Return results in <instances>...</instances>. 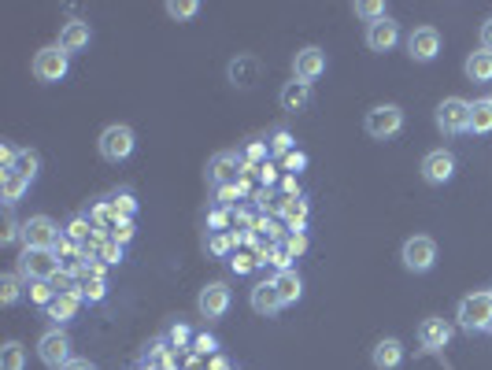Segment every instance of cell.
I'll use <instances>...</instances> for the list:
<instances>
[{
    "label": "cell",
    "mask_w": 492,
    "mask_h": 370,
    "mask_svg": "<svg viewBox=\"0 0 492 370\" xmlns=\"http://www.w3.org/2000/svg\"><path fill=\"white\" fill-rule=\"evenodd\" d=\"M400 263H403V270H412V274H430L437 267V241L426 237V233L407 237L403 249H400Z\"/></svg>",
    "instance_id": "1"
},
{
    "label": "cell",
    "mask_w": 492,
    "mask_h": 370,
    "mask_svg": "<svg viewBox=\"0 0 492 370\" xmlns=\"http://www.w3.org/2000/svg\"><path fill=\"white\" fill-rule=\"evenodd\" d=\"M456 318H459V326H463L467 334H485V330H492V297H488V293H470V297H463L459 308H456Z\"/></svg>",
    "instance_id": "2"
},
{
    "label": "cell",
    "mask_w": 492,
    "mask_h": 370,
    "mask_svg": "<svg viewBox=\"0 0 492 370\" xmlns=\"http://www.w3.org/2000/svg\"><path fill=\"white\" fill-rule=\"evenodd\" d=\"M363 130L371 134L374 141L396 138L403 130V108L400 104H378V108H371V111H366V119H363Z\"/></svg>",
    "instance_id": "3"
},
{
    "label": "cell",
    "mask_w": 492,
    "mask_h": 370,
    "mask_svg": "<svg viewBox=\"0 0 492 370\" xmlns=\"http://www.w3.org/2000/svg\"><path fill=\"white\" fill-rule=\"evenodd\" d=\"M134 130L130 127H122V122H111V127L100 130L97 138V152L108 159V163H122V159H130L134 156Z\"/></svg>",
    "instance_id": "4"
},
{
    "label": "cell",
    "mask_w": 492,
    "mask_h": 370,
    "mask_svg": "<svg viewBox=\"0 0 492 370\" xmlns=\"http://www.w3.org/2000/svg\"><path fill=\"white\" fill-rule=\"evenodd\" d=\"M33 78L37 81H45V86H52V81H63L67 71H71V56L60 49V45H45V49H37L33 52V63H30Z\"/></svg>",
    "instance_id": "5"
},
{
    "label": "cell",
    "mask_w": 492,
    "mask_h": 370,
    "mask_svg": "<svg viewBox=\"0 0 492 370\" xmlns=\"http://www.w3.org/2000/svg\"><path fill=\"white\" fill-rule=\"evenodd\" d=\"M19 274L26 281H52L60 274V252H52V249H23Z\"/></svg>",
    "instance_id": "6"
},
{
    "label": "cell",
    "mask_w": 492,
    "mask_h": 370,
    "mask_svg": "<svg viewBox=\"0 0 492 370\" xmlns=\"http://www.w3.org/2000/svg\"><path fill=\"white\" fill-rule=\"evenodd\" d=\"M437 127H440V134H448V138H456V134H470V100H463V97H444L440 104H437Z\"/></svg>",
    "instance_id": "7"
},
{
    "label": "cell",
    "mask_w": 492,
    "mask_h": 370,
    "mask_svg": "<svg viewBox=\"0 0 492 370\" xmlns=\"http://www.w3.org/2000/svg\"><path fill=\"white\" fill-rule=\"evenodd\" d=\"M226 74H230V86H237V90H256L260 81H263V60H260L256 52H237V56L230 60Z\"/></svg>",
    "instance_id": "8"
},
{
    "label": "cell",
    "mask_w": 492,
    "mask_h": 370,
    "mask_svg": "<svg viewBox=\"0 0 492 370\" xmlns=\"http://www.w3.org/2000/svg\"><path fill=\"white\" fill-rule=\"evenodd\" d=\"M23 241H26V249H52L56 252V244L63 241V233L49 215H33V219L23 223Z\"/></svg>",
    "instance_id": "9"
},
{
    "label": "cell",
    "mask_w": 492,
    "mask_h": 370,
    "mask_svg": "<svg viewBox=\"0 0 492 370\" xmlns=\"http://www.w3.org/2000/svg\"><path fill=\"white\" fill-rule=\"evenodd\" d=\"M230 304H233V293H230L226 281H208L200 289V297H196V311L203 318H222L230 311Z\"/></svg>",
    "instance_id": "10"
},
{
    "label": "cell",
    "mask_w": 492,
    "mask_h": 370,
    "mask_svg": "<svg viewBox=\"0 0 492 370\" xmlns=\"http://www.w3.org/2000/svg\"><path fill=\"white\" fill-rule=\"evenodd\" d=\"M37 356H41V363H45L49 370H63L74 359L71 356V337L63 330H49L45 337L37 341Z\"/></svg>",
    "instance_id": "11"
},
{
    "label": "cell",
    "mask_w": 492,
    "mask_h": 370,
    "mask_svg": "<svg viewBox=\"0 0 492 370\" xmlns=\"http://www.w3.org/2000/svg\"><path fill=\"white\" fill-rule=\"evenodd\" d=\"M407 56L415 63H433L440 56V30L437 26H415L407 37Z\"/></svg>",
    "instance_id": "12"
},
{
    "label": "cell",
    "mask_w": 492,
    "mask_h": 370,
    "mask_svg": "<svg viewBox=\"0 0 492 370\" xmlns=\"http://www.w3.org/2000/svg\"><path fill=\"white\" fill-rule=\"evenodd\" d=\"M241 171H244V163L237 152H215L212 163H208V178L215 189H226V185H237L241 182Z\"/></svg>",
    "instance_id": "13"
},
{
    "label": "cell",
    "mask_w": 492,
    "mask_h": 370,
    "mask_svg": "<svg viewBox=\"0 0 492 370\" xmlns=\"http://www.w3.org/2000/svg\"><path fill=\"white\" fill-rule=\"evenodd\" d=\"M422 178L430 185H448L456 178V156L448 148H433L426 159H422Z\"/></svg>",
    "instance_id": "14"
},
{
    "label": "cell",
    "mask_w": 492,
    "mask_h": 370,
    "mask_svg": "<svg viewBox=\"0 0 492 370\" xmlns=\"http://www.w3.org/2000/svg\"><path fill=\"white\" fill-rule=\"evenodd\" d=\"M293 74H297V81H308V86H311L315 78L326 74V52H322L318 45L300 49V52L293 56Z\"/></svg>",
    "instance_id": "15"
},
{
    "label": "cell",
    "mask_w": 492,
    "mask_h": 370,
    "mask_svg": "<svg viewBox=\"0 0 492 370\" xmlns=\"http://www.w3.org/2000/svg\"><path fill=\"white\" fill-rule=\"evenodd\" d=\"M396 41H400V26L389 15L366 26V49H371V52H393Z\"/></svg>",
    "instance_id": "16"
},
{
    "label": "cell",
    "mask_w": 492,
    "mask_h": 370,
    "mask_svg": "<svg viewBox=\"0 0 492 370\" xmlns=\"http://www.w3.org/2000/svg\"><path fill=\"white\" fill-rule=\"evenodd\" d=\"M90 41H93L90 23L71 19V23H63V30H60V41H56V45H60L67 56H74V52H86V49H90Z\"/></svg>",
    "instance_id": "17"
},
{
    "label": "cell",
    "mask_w": 492,
    "mask_h": 370,
    "mask_svg": "<svg viewBox=\"0 0 492 370\" xmlns=\"http://www.w3.org/2000/svg\"><path fill=\"white\" fill-rule=\"evenodd\" d=\"M448 341H452V326H448L444 318H426L419 326V345L426 352H440V348H448Z\"/></svg>",
    "instance_id": "18"
},
{
    "label": "cell",
    "mask_w": 492,
    "mask_h": 370,
    "mask_svg": "<svg viewBox=\"0 0 492 370\" xmlns=\"http://www.w3.org/2000/svg\"><path fill=\"white\" fill-rule=\"evenodd\" d=\"M278 104L285 108V111H293V115H300V111H308L311 108V86L308 81H285L281 86V93H278Z\"/></svg>",
    "instance_id": "19"
},
{
    "label": "cell",
    "mask_w": 492,
    "mask_h": 370,
    "mask_svg": "<svg viewBox=\"0 0 492 370\" xmlns=\"http://www.w3.org/2000/svg\"><path fill=\"white\" fill-rule=\"evenodd\" d=\"M249 300H252V311H256V315H263V318H274V315L285 308V304H281V297H278L274 278H270V281H260Z\"/></svg>",
    "instance_id": "20"
},
{
    "label": "cell",
    "mask_w": 492,
    "mask_h": 370,
    "mask_svg": "<svg viewBox=\"0 0 492 370\" xmlns=\"http://www.w3.org/2000/svg\"><path fill=\"white\" fill-rule=\"evenodd\" d=\"M400 359H403V345H400L396 337L378 341V345H374V352H371L374 370H393V366H400Z\"/></svg>",
    "instance_id": "21"
},
{
    "label": "cell",
    "mask_w": 492,
    "mask_h": 370,
    "mask_svg": "<svg viewBox=\"0 0 492 370\" xmlns=\"http://www.w3.org/2000/svg\"><path fill=\"white\" fill-rule=\"evenodd\" d=\"M274 285H278V297H281L285 308L297 304V300L304 297V281H300L297 270H278V274H274Z\"/></svg>",
    "instance_id": "22"
},
{
    "label": "cell",
    "mask_w": 492,
    "mask_h": 370,
    "mask_svg": "<svg viewBox=\"0 0 492 370\" xmlns=\"http://www.w3.org/2000/svg\"><path fill=\"white\" fill-rule=\"evenodd\" d=\"M278 212L289 219V230H297V233H304V223H308V200H304V193H297V196H285L281 204H278Z\"/></svg>",
    "instance_id": "23"
},
{
    "label": "cell",
    "mask_w": 492,
    "mask_h": 370,
    "mask_svg": "<svg viewBox=\"0 0 492 370\" xmlns=\"http://www.w3.org/2000/svg\"><path fill=\"white\" fill-rule=\"evenodd\" d=\"M26 193H30V182H26V178H19L15 171H0V196H5L8 208H15V204H19Z\"/></svg>",
    "instance_id": "24"
},
{
    "label": "cell",
    "mask_w": 492,
    "mask_h": 370,
    "mask_svg": "<svg viewBox=\"0 0 492 370\" xmlns=\"http://www.w3.org/2000/svg\"><path fill=\"white\" fill-rule=\"evenodd\" d=\"M463 71H467L470 81H492V52H488V49H474V52L467 56Z\"/></svg>",
    "instance_id": "25"
},
{
    "label": "cell",
    "mask_w": 492,
    "mask_h": 370,
    "mask_svg": "<svg viewBox=\"0 0 492 370\" xmlns=\"http://www.w3.org/2000/svg\"><path fill=\"white\" fill-rule=\"evenodd\" d=\"M37 167H41V159H37V152H33V148H15V159L8 163L5 171H15L19 178L33 182V178H37Z\"/></svg>",
    "instance_id": "26"
},
{
    "label": "cell",
    "mask_w": 492,
    "mask_h": 370,
    "mask_svg": "<svg viewBox=\"0 0 492 370\" xmlns=\"http://www.w3.org/2000/svg\"><path fill=\"white\" fill-rule=\"evenodd\" d=\"M78 304H81V297H78V293H60L45 311H49V318H52V322H71V318L78 315Z\"/></svg>",
    "instance_id": "27"
},
{
    "label": "cell",
    "mask_w": 492,
    "mask_h": 370,
    "mask_svg": "<svg viewBox=\"0 0 492 370\" xmlns=\"http://www.w3.org/2000/svg\"><path fill=\"white\" fill-rule=\"evenodd\" d=\"M470 134H492V100L488 97L470 104Z\"/></svg>",
    "instance_id": "28"
},
{
    "label": "cell",
    "mask_w": 492,
    "mask_h": 370,
    "mask_svg": "<svg viewBox=\"0 0 492 370\" xmlns=\"http://www.w3.org/2000/svg\"><path fill=\"white\" fill-rule=\"evenodd\" d=\"M0 370H26V348L19 341H8L0 348Z\"/></svg>",
    "instance_id": "29"
},
{
    "label": "cell",
    "mask_w": 492,
    "mask_h": 370,
    "mask_svg": "<svg viewBox=\"0 0 492 370\" xmlns=\"http://www.w3.org/2000/svg\"><path fill=\"white\" fill-rule=\"evenodd\" d=\"M78 297H81V300H90V304H100V300L108 297V281H104V278H81Z\"/></svg>",
    "instance_id": "30"
},
{
    "label": "cell",
    "mask_w": 492,
    "mask_h": 370,
    "mask_svg": "<svg viewBox=\"0 0 492 370\" xmlns=\"http://www.w3.org/2000/svg\"><path fill=\"white\" fill-rule=\"evenodd\" d=\"M108 204L115 208L118 219H134V215H137V200H134V193H127V189H122V193H111Z\"/></svg>",
    "instance_id": "31"
},
{
    "label": "cell",
    "mask_w": 492,
    "mask_h": 370,
    "mask_svg": "<svg viewBox=\"0 0 492 370\" xmlns=\"http://www.w3.org/2000/svg\"><path fill=\"white\" fill-rule=\"evenodd\" d=\"M67 237H71L74 244H81V249H86V244H90V237H93V223H90L86 215H78V219L67 226Z\"/></svg>",
    "instance_id": "32"
},
{
    "label": "cell",
    "mask_w": 492,
    "mask_h": 370,
    "mask_svg": "<svg viewBox=\"0 0 492 370\" xmlns=\"http://www.w3.org/2000/svg\"><path fill=\"white\" fill-rule=\"evenodd\" d=\"M19 297H23V281H19L15 274H5V278H0V300L12 308V304H19Z\"/></svg>",
    "instance_id": "33"
},
{
    "label": "cell",
    "mask_w": 492,
    "mask_h": 370,
    "mask_svg": "<svg viewBox=\"0 0 492 370\" xmlns=\"http://www.w3.org/2000/svg\"><path fill=\"white\" fill-rule=\"evenodd\" d=\"M97 260H100V263H108V267L122 263V244H118V241H111V237H104V241L97 244Z\"/></svg>",
    "instance_id": "34"
},
{
    "label": "cell",
    "mask_w": 492,
    "mask_h": 370,
    "mask_svg": "<svg viewBox=\"0 0 492 370\" xmlns=\"http://www.w3.org/2000/svg\"><path fill=\"white\" fill-rule=\"evenodd\" d=\"M30 300L33 304H52L56 300V289H52V281H30Z\"/></svg>",
    "instance_id": "35"
},
{
    "label": "cell",
    "mask_w": 492,
    "mask_h": 370,
    "mask_svg": "<svg viewBox=\"0 0 492 370\" xmlns=\"http://www.w3.org/2000/svg\"><path fill=\"white\" fill-rule=\"evenodd\" d=\"M355 15L378 23V19H385V5H382V0H359V5H355Z\"/></svg>",
    "instance_id": "36"
},
{
    "label": "cell",
    "mask_w": 492,
    "mask_h": 370,
    "mask_svg": "<svg viewBox=\"0 0 492 370\" xmlns=\"http://www.w3.org/2000/svg\"><path fill=\"white\" fill-rule=\"evenodd\" d=\"M196 12H200L196 0H171V5H167V15H171V19H193Z\"/></svg>",
    "instance_id": "37"
},
{
    "label": "cell",
    "mask_w": 492,
    "mask_h": 370,
    "mask_svg": "<svg viewBox=\"0 0 492 370\" xmlns=\"http://www.w3.org/2000/svg\"><path fill=\"white\" fill-rule=\"evenodd\" d=\"M108 237H111V241H118V244L134 241V219H118V223L108 230Z\"/></svg>",
    "instance_id": "38"
},
{
    "label": "cell",
    "mask_w": 492,
    "mask_h": 370,
    "mask_svg": "<svg viewBox=\"0 0 492 370\" xmlns=\"http://www.w3.org/2000/svg\"><path fill=\"white\" fill-rule=\"evenodd\" d=\"M233 233H215L212 241H208V249H212V256H230L233 252Z\"/></svg>",
    "instance_id": "39"
},
{
    "label": "cell",
    "mask_w": 492,
    "mask_h": 370,
    "mask_svg": "<svg viewBox=\"0 0 492 370\" xmlns=\"http://www.w3.org/2000/svg\"><path fill=\"white\" fill-rule=\"evenodd\" d=\"M270 148H274V152L285 159V156L293 152V134H289V130H274V138H270Z\"/></svg>",
    "instance_id": "40"
},
{
    "label": "cell",
    "mask_w": 492,
    "mask_h": 370,
    "mask_svg": "<svg viewBox=\"0 0 492 370\" xmlns=\"http://www.w3.org/2000/svg\"><path fill=\"white\" fill-rule=\"evenodd\" d=\"M23 237V226L15 223V215L8 212V219H5V233H0V241H5V244H15Z\"/></svg>",
    "instance_id": "41"
},
{
    "label": "cell",
    "mask_w": 492,
    "mask_h": 370,
    "mask_svg": "<svg viewBox=\"0 0 492 370\" xmlns=\"http://www.w3.org/2000/svg\"><path fill=\"white\" fill-rule=\"evenodd\" d=\"M281 163H285V171H289V175H300V171L308 167V159H304V152H289V156H285Z\"/></svg>",
    "instance_id": "42"
},
{
    "label": "cell",
    "mask_w": 492,
    "mask_h": 370,
    "mask_svg": "<svg viewBox=\"0 0 492 370\" xmlns=\"http://www.w3.org/2000/svg\"><path fill=\"white\" fill-rule=\"evenodd\" d=\"M270 263H274L278 270H293V267H289V263H293V256L285 252V249H274V252H270Z\"/></svg>",
    "instance_id": "43"
},
{
    "label": "cell",
    "mask_w": 492,
    "mask_h": 370,
    "mask_svg": "<svg viewBox=\"0 0 492 370\" xmlns=\"http://www.w3.org/2000/svg\"><path fill=\"white\" fill-rule=\"evenodd\" d=\"M304 249H308V237H304V233H293L289 244H285V252H289V256H300Z\"/></svg>",
    "instance_id": "44"
},
{
    "label": "cell",
    "mask_w": 492,
    "mask_h": 370,
    "mask_svg": "<svg viewBox=\"0 0 492 370\" xmlns=\"http://www.w3.org/2000/svg\"><path fill=\"white\" fill-rule=\"evenodd\" d=\"M230 267H233L237 274H249V270L256 267V260H252V256H233V260H230Z\"/></svg>",
    "instance_id": "45"
},
{
    "label": "cell",
    "mask_w": 492,
    "mask_h": 370,
    "mask_svg": "<svg viewBox=\"0 0 492 370\" xmlns=\"http://www.w3.org/2000/svg\"><path fill=\"white\" fill-rule=\"evenodd\" d=\"M478 37H481V49H488V52H492V19H485V23H481Z\"/></svg>",
    "instance_id": "46"
},
{
    "label": "cell",
    "mask_w": 492,
    "mask_h": 370,
    "mask_svg": "<svg viewBox=\"0 0 492 370\" xmlns=\"http://www.w3.org/2000/svg\"><path fill=\"white\" fill-rule=\"evenodd\" d=\"M215 348H219V345H215L212 334H200V337H196V352H215Z\"/></svg>",
    "instance_id": "47"
},
{
    "label": "cell",
    "mask_w": 492,
    "mask_h": 370,
    "mask_svg": "<svg viewBox=\"0 0 492 370\" xmlns=\"http://www.w3.org/2000/svg\"><path fill=\"white\" fill-rule=\"evenodd\" d=\"M171 341H175V345H185V341H189V326H175V330H171Z\"/></svg>",
    "instance_id": "48"
},
{
    "label": "cell",
    "mask_w": 492,
    "mask_h": 370,
    "mask_svg": "<svg viewBox=\"0 0 492 370\" xmlns=\"http://www.w3.org/2000/svg\"><path fill=\"white\" fill-rule=\"evenodd\" d=\"M63 370H97V366H93L90 359H71V363H67Z\"/></svg>",
    "instance_id": "49"
},
{
    "label": "cell",
    "mask_w": 492,
    "mask_h": 370,
    "mask_svg": "<svg viewBox=\"0 0 492 370\" xmlns=\"http://www.w3.org/2000/svg\"><path fill=\"white\" fill-rule=\"evenodd\" d=\"M208 223H212L215 230H222V226H226V212H222V208H219V212H212V219H208Z\"/></svg>",
    "instance_id": "50"
},
{
    "label": "cell",
    "mask_w": 492,
    "mask_h": 370,
    "mask_svg": "<svg viewBox=\"0 0 492 370\" xmlns=\"http://www.w3.org/2000/svg\"><path fill=\"white\" fill-rule=\"evenodd\" d=\"M260 178H263V182H267V185H270V182H274V167H270V163H263V167H260Z\"/></svg>",
    "instance_id": "51"
},
{
    "label": "cell",
    "mask_w": 492,
    "mask_h": 370,
    "mask_svg": "<svg viewBox=\"0 0 492 370\" xmlns=\"http://www.w3.org/2000/svg\"><path fill=\"white\" fill-rule=\"evenodd\" d=\"M263 152H267L263 145H252V148H249V159H263Z\"/></svg>",
    "instance_id": "52"
},
{
    "label": "cell",
    "mask_w": 492,
    "mask_h": 370,
    "mask_svg": "<svg viewBox=\"0 0 492 370\" xmlns=\"http://www.w3.org/2000/svg\"><path fill=\"white\" fill-rule=\"evenodd\" d=\"M488 297H492V289H488Z\"/></svg>",
    "instance_id": "53"
},
{
    "label": "cell",
    "mask_w": 492,
    "mask_h": 370,
    "mask_svg": "<svg viewBox=\"0 0 492 370\" xmlns=\"http://www.w3.org/2000/svg\"><path fill=\"white\" fill-rule=\"evenodd\" d=\"M488 100H492V97H488Z\"/></svg>",
    "instance_id": "54"
}]
</instances>
